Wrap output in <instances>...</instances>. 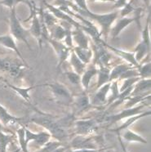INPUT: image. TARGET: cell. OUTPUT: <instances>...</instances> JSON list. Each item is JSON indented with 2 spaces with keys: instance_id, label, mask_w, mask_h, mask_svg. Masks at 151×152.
Listing matches in <instances>:
<instances>
[{
  "instance_id": "obj_1",
  "label": "cell",
  "mask_w": 151,
  "mask_h": 152,
  "mask_svg": "<svg viewBox=\"0 0 151 152\" xmlns=\"http://www.w3.org/2000/svg\"><path fill=\"white\" fill-rule=\"evenodd\" d=\"M69 6L70 7H72L73 9L76 11V12L79 14L80 16L85 17H88L91 19L96 20L98 24L101 26V34H104L105 39H107L108 36V34L109 32V28L111 26V25L114 23V21L115 19L117 18L118 16V12H112V13L109 14H105V15H99V14H94L91 12L90 11H84L82 9H80L79 7H77L75 5L71 3V1H66V7Z\"/></svg>"
},
{
  "instance_id": "obj_2",
  "label": "cell",
  "mask_w": 151,
  "mask_h": 152,
  "mask_svg": "<svg viewBox=\"0 0 151 152\" xmlns=\"http://www.w3.org/2000/svg\"><path fill=\"white\" fill-rule=\"evenodd\" d=\"M40 86L48 87L53 94V98L57 103L66 106L72 105L74 96L65 84L59 82H53L50 83H44Z\"/></svg>"
},
{
  "instance_id": "obj_3",
  "label": "cell",
  "mask_w": 151,
  "mask_h": 152,
  "mask_svg": "<svg viewBox=\"0 0 151 152\" xmlns=\"http://www.w3.org/2000/svg\"><path fill=\"white\" fill-rule=\"evenodd\" d=\"M32 121L45 127L47 130H49L53 136L56 137L59 140L66 136V132L61 126V123L56 122L53 119V118H50L47 115H45L44 114L36 115L33 118Z\"/></svg>"
},
{
  "instance_id": "obj_4",
  "label": "cell",
  "mask_w": 151,
  "mask_h": 152,
  "mask_svg": "<svg viewBox=\"0 0 151 152\" xmlns=\"http://www.w3.org/2000/svg\"><path fill=\"white\" fill-rule=\"evenodd\" d=\"M10 34L14 39L20 41H23L26 44V46L31 49L30 43L28 41V36H29V30L24 29V27L21 26V24L18 20L16 14V9L15 7L11 9L10 14Z\"/></svg>"
},
{
  "instance_id": "obj_5",
  "label": "cell",
  "mask_w": 151,
  "mask_h": 152,
  "mask_svg": "<svg viewBox=\"0 0 151 152\" xmlns=\"http://www.w3.org/2000/svg\"><path fill=\"white\" fill-rule=\"evenodd\" d=\"M93 57L95 58L94 64L99 66L109 67V64L111 61V55L108 50L105 48V45L102 43L101 39L95 41V44L93 46Z\"/></svg>"
},
{
  "instance_id": "obj_6",
  "label": "cell",
  "mask_w": 151,
  "mask_h": 152,
  "mask_svg": "<svg viewBox=\"0 0 151 152\" xmlns=\"http://www.w3.org/2000/svg\"><path fill=\"white\" fill-rule=\"evenodd\" d=\"M145 105H142V106H136V107H131V108H126L123 110H122L121 112L118 113L116 115H108L105 117V121L109 123V124H115L117 123L119 120H122L123 119H127L131 116L136 115H140L143 112L142 109H144Z\"/></svg>"
},
{
  "instance_id": "obj_7",
  "label": "cell",
  "mask_w": 151,
  "mask_h": 152,
  "mask_svg": "<svg viewBox=\"0 0 151 152\" xmlns=\"http://www.w3.org/2000/svg\"><path fill=\"white\" fill-rule=\"evenodd\" d=\"M47 40L50 44L53 46V49L57 56V58H58V66H57L60 67L69 58L71 48H68L65 43H61V41H57V40L53 39H47Z\"/></svg>"
},
{
  "instance_id": "obj_8",
  "label": "cell",
  "mask_w": 151,
  "mask_h": 152,
  "mask_svg": "<svg viewBox=\"0 0 151 152\" xmlns=\"http://www.w3.org/2000/svg\"><path fill=\"white\" fill-rule=\"evenodd\" d=\"M110 84L111 82L105 83L103 86L96 89V93L92 98L91 104L96 106H102L107 104V99H108V94L110 89Z\"/></svg>"
},
{
  "instance_id": "obj_9",
  "label": "cell",
  "mask_w": 151,
  "mask_h": 152,
  "mask_svg": "<svg viewBox=\"0 0 151 152\" xmlns=\"http://www.w3.org/2000/svg\"><path fill=\"white\" fill-rule=\"evenodd\" d=\"M98 67L94 63H90L87 65L85 70L81 75V86L83 91H88L92 79L97 75Z\"/></svg>"
},
{
  "instance_id": "obj_10",
  "label": "cell",
  "mask_w": 151,
  "mask_h": 152,
  "mask_svg": "<svg viewBox=\"0 0 151 152\" xmlns=\"http://www.w3.org/2000/svg\"><path fill=\"white\" fill-rule=\"evenodd\" d=\"M0 44L3 45L4 47H5V48H9V49L14 51L17 56H19V58H20V61H21L26 66L29 67V66H28V64H27L26 62V61L25 58L23 57L22 54H21V53L20 52V50L18 49L17 43L15 42L14 38L12 36L11 34H7V35L0 36Z\"/></svg>"
},
{
  "instance_id": "obj_11",
  "label": "cell",
  "mask_w": 151,
  "mask_h": 152,
  "mask_svg": "<svg viewBox=\"0 0 151 152\" xmlns=\"http://www.w3.org/2000/svg\"><path fill=\"white\" fill-rule=\"evenodd\" d=\"M101 42L102 43L105 45V47L108 48L110 50L111 52H113L114 53H115L117 56H120L121 58L124 59L127 62L132 65V66H134V67H136V68H138V67H139L140 64H139V63L136 61V59H135L134 53H133V52H132V53H130V52H127V51H123V50L118 49V48H115L114 47L109 46L108 44H106L105 42L102 41V40Z\"/></svg>"
},
{
  "instance_id": "obj_12",
  "label": "cell",
  "mask_w": 151,
  "mask_h": 152,
  "mask_svg": "<svg viewBox=\"0 0 151 152\" xmlns=\"http://www.w3.org/2000/svg\"><path fill=\"white\" fill-rule=\"evenodd\" d=\"M97 123L93 119H82L74 123L77 132L81 135H87L95 130Z\"/></svg>"
},
{
  "instance_id": "obj_13",
  "label": "cell",
  "mask_w": 151,
  "mask_h": 152,
  "mask_svg": "<svg viewBox=\"0 0 151 152\" xmlns=\"http://www.w3.org/2000/svg\"><path fill=\"white\" fill-rule=\"evenodd\" d=\"M150 79H141L135 83L129 96H139L150 93Z\"/></svg>"
},
{
  "instance_id": "obj_14",
  "label": "cell",
  "mask_w": 151,
  "mask_h": 152,
  "mask_svg": "<svg viewBox=\"0 0 151 152\" xmlns=\"http://www.w3.org/2000/svg\"><path fill=\"white\" fill-rule=\"evenodd\" d=\"M25 137H26V143H28L30 141H34L38 144L43 145L49 142L51 135L47 132H40V133H33L30 130L25 129Z\"/></svg>"
},
{
  "instance_id": "obj_15",
  "label": "cell",
  "mask_w": 151,
  "mask_h": 152,
  "mask_svg": "<svg viewBox=\"0 0 151 152\" xmlns=\"http://www.w3.org/2000/svg\"><path fill=\"white\" fill-rule=\"evenodd\" d=\"M30 9H31V12H33V15H32L33 17H30V18H32V23H31L32 25L30 26L29 33L32 34L41 44V39H42V34H43L42 26H41V24L39 20V17L37 16L35 9L32 8V7H30Z\"/></svg>"
},
{
  "instance_id": "obj_16",
  "label": "cell",
  "mask_w": 151,
  "mask_h": 152,
  "mask_svg": "<svg viewBox=\"0 0 151 152\" xmlns=\"http://www.w3.org/2000/svg\"><path fill=\"white\" fill-rule=\"evenodd\" d=\"M72 104L75 107V109L79 111H83L92 105L87 91H83L77 96H74Z\"/></svg>"
},
{
  "instance_id": "obj_17",
  "label": "cell",
  "mask_w": 151,
  "mask_h": 152,
  "mask_svg": "<svg viewBox=\"0 0 151 152\" xmlns=\"http://www.w3.org/2000/svg\"><path fill=\"white\" fill-rule=\"evenodd\" d=\"M71 34L74 42L77 43L76 47H79L81 48H90L88 39L80 27H76L75 30L71 31Z\"/></svg>"
},
{
  "instance_id": "obj_18",
  "label": "cell",
  "mask_w": 151,
  "mask_h": 152,
  "mask_svg": "<svg viewBox=\"0 0 151 152\" xmlns=\"http://www.w3.org/2000/svg\"><path fill=\"white\" fill-rule=\"evenodd\" d=\"M133 67L134 66L131 65V64H129V63H121V64L117 65L110 70V73H109V82H112L114 80H118L125 71H127L128 69L133 68Z\"/></svg>"
},
{
  "instance_id": "obj_19",
  "label": "cell",
  "mask_w": 151,
  "mask_h": 152,
  "mask_svg": "<svg viewBox=\"0 0 151 152\" xmlns=\"http://www.w3.org/2000/svg\"><path fill=\"white\" fill-rule=\"evenodd\" d=\"M21 63H23L21 61H20L17 60H12L10 58H6V57H0V71L7 72L8 74H10Z\"/></svg>"
},
{
  "instance_id": "obj_20",
  "label": "cell",
  "mask_w": 151,
  "mask_h": 152,
  "mask_svg": "<svg viewBox=\"0 0 151 152\" xmlns=\"http://www.w3.org/2000/svg\"><path fill=\"white\" fill-rule=\"evenodd\" d=\"M69 62H70V65L72 66L73 70L81 75L83 73V71L85 70L87 65H85L81 60L79 59V57L77 56V55L74 53V52L73 51V49L71 50V52L69 53Z\"/></svg>"
},
{
  "instance_id": "obj_21",
  "label": "cell",
  "mask_w": 151,
  "mask_h": 152,
  "mask_svg": "<svg viewBox=\"0 0 151 152\" xmlns=\"http://www.w3.org/2000/svg\"><path fill=\"white\" fill-rule=\"evenodd\" d=\"M73 51L74 52L77 56L82 61L85 65H88L91 63L93 57V52L90 48H81L79 47H74Z\"/></svg>"
},
{
  "instance_id": "obj_22",
  "label": "cell",
  "mask_w": 151,
  "mask_h": 152,
  "mask_svg": "<svg viewBox=\"0 0 151 152\" xmlns=\"http://www.w3.org/2000/svg\"><path fill=\"white\" fill-rule=\"evenodd\" d=\"M137 18H140V17H131V18L123 17L120 20H118L117 24L115 25V27L112 30V36H113V38L115 39L116 37H118V34L121 33L122 30L128 26V25H130L131 22H133L134 20H136Z\"/></svg>"
},
{
  "instance_id": "obj_23",
  "label": "cell",
  "mask_w": 151,
  "mask_h": 152,
  "mask_svg": "<svg viewBox=\"0 0 151 152\" xmlns=\"http://www.w3.org/2000/svg\"><path fill=\"white\" fill-rule=\"evenodd\" d=\"M109 73H110L109 67L99 66L97 75H96L98 78H97V83L96 85V89H98L99 88L109 82Z\"/></svg>"
},
{
  "instance_id": "obj_24",
  "label": "cell",
  "mask_w": 151,
  "mask_h": 152,
  "mask_svg": "<svg viewBox=\"0 0 151 152\" xmlns=\"http://www.w3.org/2000/svg\"><path fill=\"white\" fill-rule=\"evenodd\" d=\"M20 119L16 118L8 113L7 109L0 104V122L4 125L8 124H14L18 121H20Z\"/></svg>"
},
{
  "instance_id": "obj_25",
  "label": "cell",
  "mask_w": 151,
  "mask_h": 152,
  "mask_svg": "<svg viewBox=\"0 0 151 152\" xmlns=\"http://www.w3.org/2000/svg\"><path fill=\"white\" fill-rule=\"evenodd\" d=\"M109 96H108L107 104L106 105H111L115 102L119 97V88H118V80L112 81L110 84V89H109Z\"/></svg>"
},
{
  "instance_id": "obj_26",
  "label": "cell",
  "mask_w": 151,
  "mask_h": 152,
  "mask_svg": "<svg viewBox=\"0 0 151 152\" xmlns=\"http://www.w3.org/2000/svg\"><path fill=\"white\" fill-rule=\"evenodd\" d=\"M13 139V135L4 133L0 126V152H7V147Z\"/></svg>"
},
{
  "instance_id": "obj_27",
  "label": "cell",
  "mask_w": 151,
  "mask_h": 152,
  "mask_svg": "<svg viewBox=\"0 0 151 152\" xmlns=\"http://www.w3.org/2000/svg\"><path fill=\"white\" fill-rule=\"evenodd\" d=\"M123 137L127 140L128 142H144L146 143V140L144 139L142 137H141L138 134H136L131 130L126 129L123 130Z\"/></svg>"
},
{
  "instance_id": "obj_28",
  "label": "cell",
  "mask_w": 151,
  "mask_h": 152,
  "mask_svg": "<svg viewBox=\"0 0 151 152\" xmlns=\"http://www.w3.org/2000/svg\"><path fill=\"white\" fill-rule=\"evenodd\" d=\"M67 30L68 29H66V28H64L61 26H56L53 29V31H52L51 39L57 40V41L64 40V39H65V37L66 35V33H67Z\"/></svg>"
},
{
  "instance_id": "obj_29",
  "label": "cell",
  "mask_w": 151,
  "mask_h": 152,
  "mask_svg": "<svg viewBox=\"0 0 151 152\" xmlns=\"http://www.w3.org/2000/svg\"><path fill=\"white\" fill-rule=\"evenodd\" d=\"M136 69L141 79H150V61L141 63Z\"/></svg>"
},
{
  "instance_id": "obj_30",
  "label": "cell",
  "mask_w": 151,
  "mask_h": 152,
  "mask_svg": "<svg viewBox=\"0 0 151 152\" xmlns=\"http://www.w3.org/2000/svg\"><path fill=\"white\" fill-rule=\"evenodd\" d=\"M7 85L9 88H11L12 89L14 90L15 92H17L20 96H22L24 99L27 101V102H30V95H29V92L30 90L33 89L34 88H35L36 86L33 87H29V88H19V87H16L14 85H12L10 83H7Z\"/></svg>"
},
{
  "instance_id": "obj_31",
  "label": "cell",
  "mask_w": 151,
  "mask_h": 152,
  "mask_svg": "<svg viewBox=\"0 0 151 152\" xmlns=\"http://www.w3.org/2000/svg\"><path fill=\"white\" fill-rule=\"evenodd\" d=\"M66 78L74 85H81V75L75 73L74 70L65 72Z\"/></svg>"
},
{
  "instance_id": "obj_32",
  "label": "cell",
  "mask_w": 151,
  "mask_h": 152,
  "mask_svg": "<svg viewBox=\"0 0 151 152\" xmlns=\"http://www.w3.org/2000/svg\"><path fill=\"white\" fill-rule=\"evenodd\" d=\"M139 80H141L140 77H133V78H128V79L123 80V84L119 88V93L124 91V90H126L128 88H130V87L133 86Z\"/></svg>"
},
{
  "instance_id": "obj_33",
  "label": "cell",
  "mask_w": 151,
  "mask_h": 152,
  "mask_svg": "<svg viewBox=\"0 0 151 152\" xmlns=\"http://www.w3.org/2000/svg\"><path fill=\"white\" fill-rule=\"evenodd\" d=\"M18 137H19V142L21 146V149L23 152H28L27 151V144L26 143V137H25V128H21L18 131Z\"/></svg>"
},
{
  "instance_id": "obj_34",
  "label": "cell",
  "mask_w": 151,
  "mask_h": 152,
  "mask_svg": "<svg viewBox=\"0 0 151 152\" xmlns=\"http://www.w3.org/2000/svg\"><path fill=\"white\" fill-rule=\"evenodd\" d=\"M26 0H3L0 2V4H3L6 7H9L10 9L13 8V7H16V5H17L18 3L20 2H26Z\"/></svg>"
},
{
  "instance_id": "obj_35",
  "label": "cell",
  "mask_w": 151,
  "mask_h": 152,
  "mask_svg": "<svg viewBox=\"0 0 151 152\" xmlns=\"http://www.w3.org/2000/svg\"><path fill=\"white\" fill-rule=\"evenodd\" d=\"M132 11H134V7L132 6V3L130 2V3L127 4L124 7H123V10L121 11V16L122 17H125V16H127L128 14L131 12Z\"/></svg>"
},
{
  "instance_id": "obj_36",
  "label": "cell",
  "mask_w": 151,
  "mask_h": 152,
  "mask_svg": "<svg viewBox=\"0 0 151 152\" xmlns=\"http://www.w3.org/2000/svg\"><path fill=\"white\" fill-rule=\"evenodd\" d=\"M76 2V6L79 7L80 9H82L84 11H88V8L87 7V4H86L85 0H74Z\"/></svg>"
},
{
  "instance_id": "obj_37",
  "label": "cell",
  "mask_w": 151,
  "mask_h": 152,
  "mask_svg": "<svg viewBox=\"0 0 151 152\" xmlns=\"http://www.w3.org/2000/svg\"><path fill=\"white\" fill-rule=\"evenodd\" d=\"M127 4V0H117L115 1V4L114 7L115 8H120V7H123Z\"/></svg>"
},
{
  "instance_id": "obj_38",
  "label": "cell",
  "mask_w": 151,
  "mask_h": 152,
  "mask_svg": "<svg viewBox=\"0 0 151 152\" xmlns=\"http://www.w3.org/2000/svg\"><path fill=\"white\" fill-rule=\"evenodd\" d=\"M70 152H100L97 150H95V149H79L78 151H74Z\"/></svg>"
},
{
  "instance_id": "obj_39",
  "label": "cell",
  "mask_w": 151,
  "mask_h": 152,
  "mask_svg": "<svg viewBox=\"0 0 151 152\" xmlns=\"http://www.w3.org/2000/svg\"><path fill=\"white\" fill-rule=\"evenodd\" d=\"M118 139H119V142H120V143H121V146H122V148H123V152H128L127 151H126V149H125L124 145L123 144V142H122L121 137H120V136H119V135H118Z\"/></svg>"
},
{
  "instance_id": "obj_40",
  "label": "cell",
  "mask_w": 151,
  "mask_h": 152,
  "mask_svg": "<svg viewBox=\"0 0 151 152\" xmlns=\"http://www.w3.org/2000/svg\"><path fill=\"white\" fill-rule=\"evenodd\" d=\"M91 2H95V1H102V2H115V0H90Z\"/></svg>"
},
{
  "instance_id": "obj_41",
  "label": "cell",
  "mask_w": 151,
  "mask_h": 152,
  "mask_svg": "<svg viewBox=\"0 0 151 152\" xmlns=\"http://www.w3.org/2000/svg\"><path fill=\"white\" fill-rule=\"evenodd\" d=\"M68 1H71V0H68Z\"/></svg>"
}]
</instances>
